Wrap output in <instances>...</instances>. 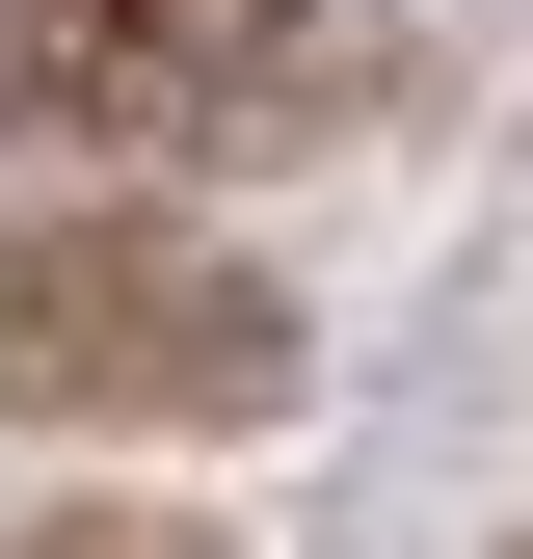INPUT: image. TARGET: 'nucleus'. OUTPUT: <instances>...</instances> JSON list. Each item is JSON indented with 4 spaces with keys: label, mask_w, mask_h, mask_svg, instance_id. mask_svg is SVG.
Listing matches in <instances>:
<instances>
[{
    "label": "nucleus",
    "mask_w": 533,
    "mask_h": 559,
    "mask_svg": "<svg viewBox=\"0 0 533 559\" xmlns=\"http://www.w3.org/2000/svg\"><path fill=\"white\" fill-rule=\"evenodd\" d=\"M374 81L347 0H0V160H294Z\"/></svg>",
    "instance_id": "obj_1"
},
{
    "label": "nucleus",
    "mask_w": 533,
    "mask_h": 559,
    "mask_svg": "<svg viewBox=\"0 0 533 559\" xmlns=\"http://www.w3.org/2000/svg\"><path fill=\"white\" fill-rule=\"evenodd\" d=\"M0 559H240V533H187V507H27Z\"/></svg>",
    "instance_id": "obj_3"
},
{
    "label": "nucleus",
    "mask_w": 533,
    "mask_h": 559,
    "mask_svg": "<svg viewBox=\"0 0 533 559\" xmlns=\"http://www.w3.org/2000/svg\"><path fill=\"white\" fill-rule=\"evenodd\" d=\"M0 400L27 427H266L294 294L187 214H0Z\"/></svg>",
    "instance_id": "obj_2"
}]
</instances>
